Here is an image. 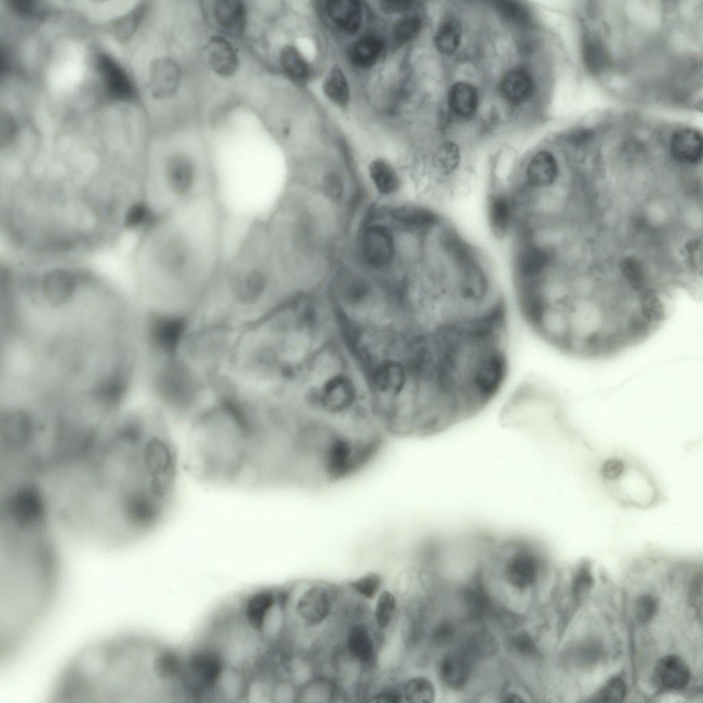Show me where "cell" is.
Masks as SVG:
<instances>
[{"instance_id":"6da1fadb","label":"cell","mask_w":703,"mask_h":703,"mask_svg":"<svg viewBox=\"0 0 703 703\" xmlns=\"http://www.w3.org/2000/svg\"><path fill=\"white\" fill-rule=\"evenodd\" d=\"M179 694L177 654L128 632L78 650L60 671L50 698L54 703H154Z\"/></svg>"},{"instance_id":"7a4b0ae2","label":"cell","mask_w":703,"mask_h":703,"mask_svg":"<svg viewBox=\"0 0 703 703\" xmlns=\"http://www.w3.org/2000/svg\"><path fill=\"white\" fill-rule=\"evenodd\" d=\"M248 457L247 428L233 403L223 400L195 416L185 463L196 479L213 486L242 485Z\"/></svg>"},{"instance_id":"3957f363","label":"cell","mask_w":703,"mask_h":703,"mask_svg":"<svg viewBox=\"0 0 703 703\" xmlns=\"http://www.w3.org/2000/svg\"><path fill=\"white\" fill-rule=\"evenodd\" d=\"M158 172L166 214L209 200L214 185L213 170L193 152L170 150Z\"/></svg>"},{"instance_id":"277c9868","label":"cell","mask_w":703,"mask_h":703,"mask_svg":"<svg viewBox=\"0 0 703 703\" xmlns=\"http://www.w3.org/2000/svg\"><path fill=\"white\" fill-rule=\"evenodd\" d=\"M347 260L376 277L401 275L397 231L380 205L371 207L362 217L352 238Z\"/></svg>"},{"instance_id":"5b68a950","label":"cell","mask_w":703,"mask_h":703,"mask_svg":"<svg viewBox=\"0 0 703 703\" xmlns=\"http://www.w3.org/2000/svg\"><path fill=\"white\" fill-rule=\"evenodd\" d=\"M601 474L610 495L623 506L644 509L660 501L656 480L641 465L612 459L603 464Z\"/></svg>"},{"instance_id":"8992f818","label":"cell","mask_w":703,"mask_h":703,"mask_svg":"<svg viewBox=\"0 0 703 703\" xmlns=\"http://www.w3.org/2000/svg\"><path fill=\"white\" fill-rule=\"evenodd\" d=\"M336 599V591L324 584L312 583L299 592L292 587L288 618L303 629L316 630L333 616Z\"/></svg>"},{"instance_id":"52a82bcc","label":"cell","mask_w":703,"mask_h":703,"mask_svg":"<svg viewBox=\"0 0 703 703\" xmlns=\"http://www.w3.org/2000/svg\"><path fill=\"white\" fill-rule=\"evenodd\" d=\"M363 619L356 617L346 626L343 651L346 658L358 666L362 673L370 672L376 666L378 649V632Z\"/></svg>"},{"instance_id":"ba28073f","label":"cell","mask_w":703,"mask_h":703,"mask_svg":"<svg viewBox=\"0 0 703 703\" xmlns=\"http://www.w3.org/2000/svg\"><path fill=\"white\" fill-rule=\"evenodd\" d=\"M393 227L424 237L441 224L439 214L428 206L407 202H390L380 205Z\"/></svg>"},{"instance_id":"9c48e42d","label":"cell","mask_w":703,"mask_h":703,"mask_svg":"<svg viewBox=\"0 0 703 703\" xmlns=\"http://www.w3.org/2000/svg\"><path fill=\"white\" fill-rule=\"evenodd\" d=\"M513 549L505 564V578L516 588H528L534 584L538 577V556L530 543L525 540H515Z\"/></svg>"},{"instance_id":"30bf717a","label":"cell","mask_w":703,"mask_h":703,"mask_svg":"<svg viewBox=\"0 0 703 703\" xmlns=\"http://www.w3.org/2000/svg\"><path fill=\"white\" fill-rule=\"evenodd\" d=\"M487 220L492 234L503 239L514 230L518 214L512 192L504 189L493 190L487 200Z\"/></svg>"},{"instance_id":"8fae6325","label":"cell","mask_w":703,"mask_h":703,"mask_svg":"<svg viewBox=\"0 0 703 703\" xmlns=\"http://www.w3.org/2000/svg\"><path fill=\"white\" fill-rule=\"evenodd\" d=\"M367 173L372 189L380 199L393 200L402 192L404 185L402 170L389 160L383 157L371 159Z\"/></svg>"},{"instance_id":"7c38bea8","label":"cell","mask_w":703,"mask_h":703,"mask_svg":"<svg viewBox=\"0 0 703 703\" xmlns=\"http://www.w3.org/2000/svg\"><path fill=\"white\" fill-rule=\"evenodd\" d=\"M96 66L110 98L116 101L128 102L135 97V87L130 78L113 57L105 53L99 54Z\"/></svg>"},{"instance_id":"4fadbf2b","label":"cell","mask_w":703,"mask_h":703,"mask_svg":"<svg viewBox=\"0 0 703 703\" xmlns=\"http://www.w3.org/2000/svg\"><path fill=\"white\" fill-rule=\"evenodd\" d=\"M522 174V183L520 187L531 192L546 189L553 185L557 178V161L551 152L540 150L528 160Z\"/></svg>"},{"instance_id":"5bb4252c","label":"cell","mask_w":703,"mask_h":703,"mask_svg":"<svg viewBox=\"0 0 703 703\" xmlns=\"http://www.w3.org/2000/svg\"><path fill=\"white\" fill-rule=\"evenodd\" d=\"M206 54L211 69L221 77H230L239 65L238 54L231 43L224 37L214 36L206 45Z\"/></svg>"},{"instance_id":"9a60e30c","label":"cell","mask_w":703,"mask_h":703,"mask_svg":"<svg viewBox=\"0 0 703 703\" xmlns=\"http://www.w3.org/2000/svg\"><path fill=\"white\" fill-rule=\"evenodd\" d=\"M656 684L669 690L685 687L691 679V672L685 662L676 655H667L657 662L654 673Z\"/></svg>"},{"instance_id":"2e32d148","label":"cell","mask_w":703,"mask_h":703,"mask_svg":"<svg viewBox=\"0 0 703 703\" xmlns=\"http://www.w3.org/2000/svg\"><path fill=\"white\" fill-rule=\"evenodd\" d=\"M343 689L334 678L316 674L299 686L297 702L330 703L343 698Z\"/></svg>"},{"instance_id":"e0dca14e","label":"cell","mask_w":703,"mask_h":703,"mask_svg":"<svg viewBox=\"0 0 703 703\" xmlns=\"http://www.w3.org/2000/svg\"><path fill=\"white\" fill-rule=\"evenodd\" d=\"M325 9L329 19L342 32L354 34L360 30L362 21V9L360 1H328Z\"/></svg>"},{"instance_id":"ac0fdd59","label":"cell","mask_w":703,"mask_h":703,"mask_svg":"<svg viewBox=\"0 0 703 703\" xmlns=\"http://www.w3.org/2000/svg\"><path fill=\"white\" fill-rule=\"evenodd\" d=\"M181 71L172 59L161 58L154 61L150 69V89L157 98H165L173 95L178 89Z\"/></svg>"},{"instance_id":"d6986e66","label":"cell","mask_w":703,"mask_h":703,"mask_svg":"<svg viewBox=\"0 0 703 703\" xmlns=\"http://www.w3.org/2000/svg\"><path fill=\"white\" fill-rule=\"evenodd\" d=\"M214 19L222 31L229 35H242L246 25V8L239 0L216 1L213 7Z\"/></svg>"},{"instance_id":"ffe728a7","label":"cell","mask_w":703,"mask_h":703,"mask_svg":"<svg viewBox=\"0 0 703 703\" xmlns=\"http://www.w3.org/2000/svg\"><path fill=\"white\" fill-rule=\"evenodd\" d=\"M670 149L673 157L680 163L696 164L702 156L701 134L692 128H683L672 136Z\"/></svg>"},{"instance_id":"44dd1931","label":"cell","mask_w":703,"mask_h":703,"mask_svg":"<svg viewBox=\"0 0 703 703\" xmlns=\"http://www.w3.org/2000/svg\"><path fill=\"white\" fill-rule=\"evenodd\" d=\"M534 82L531 74L525 69L516 68L509 71L500 83L502 97L511 104H520L532 95Z\"/></svg>"},{"instance_id":"7402d4cb","label":"cell","mask_w":703,"mask_h":703,"mask_svg":"<svg viewBox=\"0 0 703 703\" xmlns=\"http://www.w3.org/2000/svg\"><path fill=\"white\" fill-rule=\"evenodd\" d=\"M383 48L384 42L380 36L374 34L363 36L351 45L349 60L358 68H371L378 61Z\"/></svg>"},{"instance_id":"603a6c76","label":"cell","mask_w":703,"mask_h":703,"mask_svg":"<svg viewBox=\"0 0 703 703\" xmlns=\"http://www.w3.org/2000/svg\"><path fill=\"white\" fill-rule=\"evenodd\" d=\"M75 287L73 275L60 269L49 272L43 281L44 294L49 301L54 305H60L67 301L73 295Z\"/></svg>"},{"instance_id":"cb8c5ba5","label":"cell","mask_w":703,"mask_h":703,"mask_svg":"<svg viewBox=\"0 0 703 703\" xmlns=\"http://www.w3.org/2000/svg\"><path fill=\"white\" fill-rule=\"evenodd\" d=\"M439 673L441 681L446 687L453 690H459L469 680V661L465 656L448 654L441 660Z\"/></svg>"},{"instance_id":"d4e9b609","label":"cell","mask_w":703,"mask_h":703,"mask_svg":"<svg viewBox=\"0 0 703 703\" xmlns=\"http://www.w3.org/2000/svg\"><path fill=\"white\" fill-rule=\"evenodd\" d=\"M461 153L454 141H446L439 146L432 161V172L438 178H451L459 172Z\"/></svg>"},{"instance_id":"484cf974","label":"cell","mask_w":703,"mask_h":703,"mask_svg":"<svg viewBox=\"0 0 703 703\" xmlns=\"http://www.w3.org/2000/svg\"><path fill=\"white\" fill-rule=\"evenodd\" d=\"M448 104L458 116L469 117L477 109L479 95L476 88L465 82L454 83L448 92Z\"/></svg>"},{"instance_id":"4316f807","label":"cell","mask_w":703,"mask_h":703,"mask_svg":"<svg viewBox=\"0 0 703 703\" xmlns=\"http://www.w3.org/2000/svg\"><path fill=\"white\" fill-rule=\"evenodd\" d=\"M279 62L284 74L299 84L306 83L310 75V65L298 48L285 45L279 54Z\"/></svg>"},{"instance_id":"83f0119b","label":"cell","mask_w":703,"mask_h":703,"mask_svg":"<svg viewBox=\"0 0 703 703\" xmlns=\"http://www.w3.org/2000/svg\"><path fill=\"white\" fill-rule=\"evenodd\" d=\"M397 599L393 592L382 590L376 598L373 610V626L382 634L391 626L397 610Z\"/></svg>"},{"instance_id":"f1b7e54d","label":"cell","mask_w":703,"mask_h":703,"mask_svg":"<svg viewBox=\"0 0 703 703\" xmlns=\"http://www.w3.org/2000/svg\"><path fill=\"white\" fill-rule=\"evenodd\" d=\"M325 95L334 104L345 108L349 103L350 91L348 81L341 68L334 66L323 84Z\"/></svg>"},{"instance_id":"f546056e","label":"cell","mask_w":703,"mask_h":703,"mask_svg":"<svg viewBox=\"0 0 703 703\" xmlns=\"http://www.w3.org/2000/svg\"><path fill=\"white\" fill-rule=\"evenodd\" d=\"M461 38V27L454 18L448 17L437 27L434 43L441 54L450 55L458 49Z\"/></svg>"},{"instance_id":"4dcf8cb0","label":"cell","mask_w":703,"mask_h":703,"mask_svg":"<svg viewBox=\"0 0 703 703\" xmlns=\"http://www.w3.org/2000/svg\"><path fill=\"white\" fill-rule=\"evenodd\" d=\"M403 702L411 703H430L435 698V690L432 682L424 676H413L401 683Z\"/></svg>"},{"instance_id":"1f68e13d","label":"cell","mask_w":703,"mask_h":703,"mask_svg":"<svg viewBox=\"0 0 703 703\" xmlns=\"http://www.w3.org/2000/svg\"><path fill=\"white\" fill-rule=\"evenodd\" d=\"M582 57L587 67L593 72L603 70L609 61L608 51L598 38L588 36L582 47Z\"/></svg>"},{"instance_id":"d6a6232c","label":"cell","mask_w":703,"mask_h":703,"mask_svg":"<svg viewBox=\"0 0 703 703\" xmlns=\"http://www.w3.org/2000/svg\"><path fill=\"white\" fill-rule=\"evenodd\" d=\"M146 9V4L142 3L125 16L117 19L111 25L113 35L121 41L130 38L142 21Z\"/></svg>"},{"instance_id":"836d02e7","label":"cell","mask_w":703,"mask_h":703,"mask_svg":"<svg viewBox=\"0 0 703 703\" xmlns=\"http://www.w3.org/2000/svg\"><path fill=\"white\" fill-rule=\"evenodd\" d=\"M382 577L376 572H368L349 582V589L363 600H373L382 590Z\"/></svg>"},{"instance_id":"e575fe53","label":"cell","mask_w":703,"mask_h":703,"mask_svg":"<svg viewBox=\"0 0 703 703\" xmlns=\"http://www.w3.org/2000/svg\"><path fill=\"white\" fill-rule=\"evenodd\" d=\"M422 27V20L417 15H409L397 20L393 27V37L398 44H405L414 38Z\"/></svg>"},{"instance_id":"d590c367","label":"cell","mask_w":703,"mask_h":703,"mask_svg":"<svg viewBox=\"0 0 703 703\" xmlns=\"http://www.w3.org/2000/svg\"><path fill=\"white\" fill-rule=\"evenodd\" d=\"M465 601L469 614L472 618L478 619L484 616L489 605V600L480 584H473L466 590Z\"/></svg>"},{"instance_id":"8d00e7d4","label":"cell","mask_w":703,"mask_h":703,"mask_svg":"<svg viewBox=\"0 0 703 703\" xmlns=\"http://www.w3.org/2000/svg\"><path fill=\"white\" fill-rule=\"evenodd\" d=\"M152 222H157L154 214L145 203L133 205L126 213L124 220L126 227L131 229Z\"/></svg>"},{"instance_id":"74e56055","label":"cell","mask_w":703,"mask_h":703,"mask_svg":"<svg viewBox=\"0 0 703 703\" xmlns=\"http://www.w3.org/2000/svg\"><path fill=\"white\" fill-rule=\"evenodd\" d=\"M627 687L621 678H611L599 691L595 698L599 702H616L622 701L625 697Z\"/></svg>"},{"instance_id":"f35d334b","label":"cell","mask_w":703,"mask_h":703,"mask_svg":"<svg viewBox=\"0 0 703 703\" xmlns=\"http://www.w3.org/2000/svg\"><path fill=\"white\" fill-rule=\"evenodd\" d=\"M367 701L382 703L403 702L401 683H390L371 691Z\"/></svg>"},{"instance_id":"ab89813d","label":"cell","mask_w":703,"mask_h":703,"mask_svg":"<svg viewBox=\"0 0 703 703\" xmlns=\"http://www.w3.org/2000/svg\"><path fill=\"white\" fill-rule=\"evenodd\" d=\"M593 579L588 564H583L577 570L573 585V592L577 599L585 597L592 586Z\"/></svg>"},{"instance_id":"60d3db41","label":"cell","mask_w":703,"mask_h":703,"mask_svg":"<svg viewBox=\"0 0 703 703\" xmlns=\"http://www.w3.org/2000/svg\"><path fill=\"white\" fill-rule=\"evenodd\" d=\"M656 599L648 594L639 596L634 603V612L637 620L641 623L650 621L657 610Z\"/></svg>"},{"instance_id":"b9f144b4","label":"cell","mask_w":703,"mask_h":703,"mask_svg":"<svg viewBox=\"0 0 703 703\" xmlns=\"http://www.w3.org/2000/svg\"><path fill=\"white\" fill-rule=\"evenodd\" d=\"M9 6L17 15L27 18L41 16L46 12L43 5L32 0H11Z\"/></svg>"},{"instance_id":"7bdbcfd3","label":"cell","mask_w":703,"mask_h":703,"mask_svg":"<svg viewBox=\"0 0 703 703\" xmlns=\"http://www.w3.org/2000/svg\"><path fill=\"white\" fill-rule=\"evenodd\" d=\"M496 7L503 17L513 22L521 23L527 20L525 9L516 1H497Z\"/></svg>"},{"instance_id":"ee69618b","label":"cell","mask_w":703,"mask_h":703,"mask_svg":"<svg viewBox=\"0 0 703 703\" xmlns=\"http://www.w3.org/2000/svg\"><path fill=\"white\" fill-rule=\"evenodd\" d=\"M16 125L12 116L7 112L1 113L0 142L1 147L8 146L15 138Z\"/></svg>"},{"instance_id":"f6af8a7d","label":"cell","mask_w":703,"mask_h":703,"mask_svg":"<svg viewBox=\"0 0 703 703\" xmlns=\"http://www.w3.org/2000/svg\"><path fill=\"white\" fill-rule=\"evenodd\" d=\"M455 630L449 623L443 622L438 624L434 629L432 637L434 643L443 645L450 642L454 638Z\"/></svg>"},{"instance_id":"bcb514c9","label":"cell","mask_w":703,"mask_h":703,"mask_svg":"<svg viewBox=\"0 0 703 703\" xmlns=\"http://www.w3.org/2000/svg\"><path fill=\"white\" fill-rule=\"evenodd\" d=\"M515 649L524 656L533 655L535 652V646L533 639L526 633L516 635L513 640Z\"/></svg>"},{"instance_id":"7dc6e473","label":"cell","mask_w":703,"mask_h":703,"mask_svg":"<svg viewBox=\"0 0 703 703\" xmlns=\"http://www.w3.org/2000/svg\"><path fill=\"white\" fill-rule=\"evenodd\" d=\"M686 253L691 265L695 269L702 266V243L697 240H691L686 245Z\"/></svg>"},{"instance_id":"c3c4849f","label":"cell","mask_w":703,"mask_h":703,"mask_svg":"<svg viewBox=\"0 0 703 703\" xmlns=\"http://www.w3.org/2000/svg\"><path fill=\"white\" fill-rule=\"evenodd\" d=\"M413 2L408 1H383L381 2L382 10L388 13H397L408 10L412 7Z\"/></svg>"},{"instance_id":"681fc988","label":"cell","mask_w":703,"mask_h":703,"mask_svg":"<svg viewBox=\"0 0 703 703\" xmlns=\"http://www.w3.org/2000/svg\"><path fill=\"white\" fill-rule=\"evenodd\" d=\"M504 698H505V700L503 701L506 702H523V700L521 699L520 697H519L518 695H517L516 694H513V693L505 695L504 697Z\"/></svg>"}]
</instances>
